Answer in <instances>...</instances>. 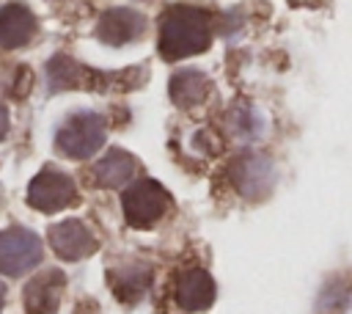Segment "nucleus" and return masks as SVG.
<instances>
[{
    "label": "nucleus",
    "instance_id": "5",
    "mask_svg": "<svg viewBox=\"0 0 352 314\" xmlns=\"http://www.w3.org/2000/svg\"><path fill=\"white\" fill-rule=\"evenodd\" d=\"M74 201H77V187L72 176H66L58 168L38 171L28 187V204L38 212H58L63 207H72Z\"/></svg>",
    "mask_w": 352,
    "mask_h": 314
},
{
    "label": "nucleus",
    "instance_id": "1",
    "mask_svg": "<svg viewBox=\"0 0 352 314\" xmlns=\"http://www.w3.org/2000/svg\"><path fill=\"white\" fill-rule=\"evenodd\" d=\"M212 41V14L195 6H173L160 19V55L179 61L204 52Z\"/></svg>",
    "mask_w": 352,
    "mask_h": 314
},
{
    "label": "nucleus",
    "instance_id": "17",
    "mask_svg": "<svg viewBox=\"0 0 352 314\" xmlns=\"http://www.w3.org/2000/svg\"><path fill=\"white\" fill-rule=\"evenodd\" d=\"M6 132H8V110H6V105L0 102V140L6 138Z\"/></svg>",
    "mask_w": 352,
    "mask_h": 314
},
{
    "label": "nucleus",
    "instance_id": "3",
    "mask_svg": "<svg viewBox=\"0 0 352 314\" xmlns=\"http://www.w3.org/2000/svg\"><path fill=\"white\" fill-rule=\"evenodd\" d=\"M121 207H124V218L132 229H148L170 207V193L157 179H138L124 190Z\"/></svg>",
    "mask_w": 352,
    "mask_h": 314
},
{
    "label": "nucleus",
    "instance_id": "13",
    "mask_svg": "<svg viewBox=\"0 0 352 314\" xmlns=\"http://www.w3.org/2000/svg\"><path fill=\"white\" fill-rule=\"evenodd\" d=\"M151 278H154V270L143 262H132V264H118L107 273V284L113 286L116 297L124 300V303H138L148 286H151Z\"/></svg>",
    "mask_w": 352,
    "mask_h": 314
},
{
    "label": "nucleus",
    "instance_id": "9",
    "mask_svg": "<svg viewBox=\"0 0 352 314\" xmlns=\"http://www.w3.org/2000/svg\"><path fill=\"white\" fill-rule=\"evenodd\" d=\"M47 240H50V248L66 262H80V259L91 256L99 248L96 237L88 231V226L82 220H60V223H55L50 229Z\"/></svg>",
    "mask_w": 352,
    "mask_h": 314
},
{
    "label": "nucleus",
    "instance_id": "18",
    "mask_svg": "<svg viewBox=\"0 0 352 314\" xmlns=\"http://www.w3.org/2000/svg\"><path fill=\"white\" fill-rule=\"evenodd\" d=\"M3 303H6V286L0 284V311H3Z\"/></svg>",
    "mask_w": 352,
    "mask_h": 314
},
{
    "label": "nucleus",
    "instance_id": "8",
    "mask_svg": "<svg viewBox=\"0 0 352 314\" xmlns=\"http://www.w3.org/2000/svg\"><path fill=\"white\" fill-rule=\"evenodd\" d=\"M66 292V275L58 267H47L25 284L22 303L28 314H55Z\"/></svg>",
    "mask_w": 352,
    "mask_h": 314
},
{
    "label": "nucleus",
    "instance_id": "14",
    "mask_svg": "<svg viewBox=\"0 0 352 314\" xmlns=\"http://www.w3.org/2000/svg\"><path fill=\"white\" fill-rule=\"evenodd\" d=\"M138 174V163L129 151L124 149H110L96 165H94V182L99 187H121L126 182H132V176Z\"/></svg>",
    "mask_w": 352,
    "mask_h": 314
},
{
    "label": "nucleus",
    "instance_id": "12",
    "mask_svg": "<svg viewBox=\"0 0 352 314\" xmlns=\"http://www.w3.org/2000/svg\"><path fill=\"white\" fill-rule=\"evenodd\" d=\"M36 28H38V22L28 6L8 3L0 8V47L3 50L25 47L36 36Z\"/></svg>",
    "mask_w": 352,
    "mask_h": 314
},
{
    "label": "nucleus",
    "instance_id": "4",
    "mask_svg": "<svg viewBox=\"0 0 352 314\" xmlns=\"http://www.w3.org/2000/svg\"><path fill=\"white\" fill-rule=\"evenodd\" d=\"M41 240L22 226H11L0 231V273L22 275L41 262Z\"/></svg>",
    "mask_w": 352,
    "mask_h": 314
},
{
    "label": "nucleus",
    "instance_id": "11",
    "mask_svg": "<svg viewBox=\"0 0 352 314\" xmlns=\"http://www.w3.org/2000/svg\"><path fill=\"white\" fill-rule=\"evenodd\" d=\"M173 297L184 311H204L214 303V281L204 267H187L176 275Z\"/></svg>",
    "mask_w": 352,
    "mask_h": 314
},
{
    "label": "nucleus",
    "instance_id": "16",
    "mask_svg": "<svg viewBox=\"0 0 352 314\" xmlns=\"http://www.w3.org/2000/svg\"><path fill=\"white\" fill-rule=\"evenodd\" d=\"M228 124H231V129H234L239 138H253V135L261 132V118H258V113H256L253 107H248V105L234 107V110L228 113Z\"/></svg>",
    "mask_w": 352,
    "mask_h": 314
},
{
    "label": "nucleus",
    "instance_id": "10",
    "mask_svg": "<svg viewBox=\"0 0 352 314\" xmlns=\"http://www.w3.org/2000/svg\"><path fill=\"white\" fill-rule=\"evenodd\" d=\"M143 30H146V17L135 8H107L96 22L99 41H104L110 47L129 44V41L140 39Z\"/></svg>",
    "mask_w": 352,
    "mask_h": 314
},
{
    "label": "nucleus",
    "instance_id": "2",
    "mask_svg": "<svg viewBox=\"0 0 352 314\" xmlns=\"http://www.w3.org/2000/svg\"><path fill=\"white\" fill-rule=\"evenodd\" d=\"M104 143V118L99 113H74L69 116L55 135V149L72 160H85L96 154Z\"/></svg>",
    "mask_w": 352,
    "mask_h": 314
},
{
    "label": "nucleus",
    "instance_id": "7",
    "mask_svg": "<svg viewBox=\"0 0 352 314\" xmlns=\"http://www.w3.org/2000/svg\"><path fill=\"white\" fill-rule=\"evenodd\" d=\"M110 74H102L96 69H85L82 63H77L69 55H55L47 63V83L50 91H69V88H104L110 85Z\"/></svg>",
    "mask_w": 352,
    "mask_h": 314
},
{
    "label": "nucleus",
    "instance_id": "15",
    "mask_svg": "<svg viewBox=\"0 0 352 314\" xmlns=\"http://www.w3.org/2000/svg\"><path fill=\"white\" fill-rule=\"evenodd\" d=\"M212 91V83L198 69H182L170 77V99L179 107H195L201 105Z\"/></svg>",
    "mask_w": 352,
    "mask_h": 314
},
{
    "label": "nucleus",
    "instance_id": "6",
    "mask_svg": "<svg viewBox=\"0 0 352 314\" xmlns=\"http://www.w3.org/2000/svg\"><path fill=\"white\" fill-rule=\"evenodd\" d=\"M228 176H231V182H234V187L242 198L258 201L270 193V187L275 182V168L264 154L245 151V154L234 157V163L228 168Z\"/></svg>",
    "mask_w": 352,
    "mask_h": 314
}]
</instances>
